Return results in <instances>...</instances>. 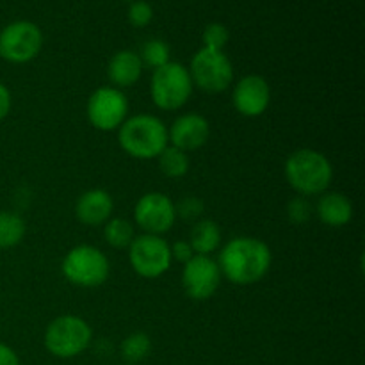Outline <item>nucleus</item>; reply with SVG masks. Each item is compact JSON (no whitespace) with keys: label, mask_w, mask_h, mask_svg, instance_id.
<instances>
[{"label":"nucleus","mask_w":365,"mask_h":365,"mask_svg":"<svg viewBox=\"0 0 365 365\" xmlns=\"http://www.w3.org/2000/svg\"><path fill=\"white\" fill-rule=\"evenodd\" d=\"M273 255L269 246L257 237H234L221 248L217 266L221 274L235 285H252L269 271Z\"/></svg>","instance_id":"nucleus-1"},{"label":"nucleus","mask_w":365,"mask_h":365,"mask_svg":"<svg viewBox=\"0 0 365 365\" xmlns=\"http://www.w3.org/2000/svg\"><path fill=\"white\" fill-rule=\"evenodd\" d=\"M285 178L299 196H319L334 180V168L324 153L312 148L296 150L285 160Z\"/></svg>","instance_id":"nucleus-2"},{"label":"nucleus","mask_w":365,"mask_h":365,"mask_svg":"<svg viewBox=\"0 0 365 365\" xmlns=\"http://www.w3.org/2000/svg\"><path fill=\"white\" fill-rule=\"evenodd\" d=\"M118 141L125 153L139 160L157 159L170 145L168 127L153 114H135L118 128Z\"/></svg>","instance_id":"nucleus-3"},{"label":"nucleus","mask_w":365,"mask_h":365,"mask_svg":"<svg viewBox=\"0 0 365 365\" xmlns=\"http://www.w3.org/2000/svg\"><path fill=\"white\" fill-rule=\"evenodd\" d=\"M93 341V330L82 317L66 314L59 316L45 330V348L56 359H75L89 348Z\"/></svg>","instance_id":"nucleus-4"},{"label":"nucleus","mask_w":365,"mask_h":365,"mask_svg":"<svg viewBox=\"0 0 365 365\" xmlns=\"http://www.w3.org/2000/svg\"><path fill=\"white\" fill-rule=\"evenodd\" d=\"M64 278L82 289L100 287L110 274V264L106 253L91 245H78L71 248L63 259Z\"/></svg>","instance_id":"nucleus-5"},{"label":"nucleus","mask_w":365,"mask_h":365,"mask_svg":"<svg viewBox=\"0 0 365 365\" xmlns=\"http://www.w3.org/2000/svg\"><path fill=\"white\" fill-rule=\"evenodd\" d=\"M191 73L187 68L180 63H168L164 66L153 70L150 93L152 100L159 109L163 110H178L189 102L192 95Z\"/></svg>","instance_id":"nucleus-6"},{"label":"nucleus","mask_w":365,"mask_h":365,"mask_svg":"<svg viewBox=\"0 0 365 365\" xmlns=\"http://www.w3.org/2000/svg\"><path fill=\"white\" fill-rule=\"evenodd\" d=\"M192 84L205 93H221L234 82V66L223 50L200 48L187 68Z\"/></svg>","instance_id":"nucleus-7"},{"label":"nucleus","mask_w":365,"mask_h":365,"mask_svg":"<svg viewBox=\"0 0 365 365\" xmlns=\"http://www.w3.org/2000/svg\"><path fill=\"white\" fill-rule=\"evenodd\" d=\"M128 260L139 277L159 278L171 267V248L163 235H135L128 246Z\"/></svg>","instance_id":"nucleus-8"},{"label":"nucleus","mask_w":365,"mask_h":365,"mask_svg":"<svg viewBox=\"0 0 365 365\" xmlns=\"http://www.w3.org/2000/svg\"><path fill=\"white\" fill-rule=\"evenodd\" d=\"M86 113L96 130H118L128 118L127 95L114 86H102L91 93Z\"/></svg>","instance_id":"nucleus-9"},{"label":"nucleus","mask_w":365,"mask_h":365,"mask_svg":"<svg viewBox=\"0 0 365 365\" xmlns=\"http://www.w3.org/2000/svg\"><path fill=\"white\" fill-rule=\"evenodd\" d=\"M41 29L32 21H13L0 32V57L7 63H29L41 52Z\"/></svg>","instance_id":"nucleus-10"},{"label":"nucleus","mask_w":365,"mask_h":365,"mask_svg":"<svg viewBox=\"0 0 365 365\" xmlns=\"http://www.w3.org/2000/svg\"><path fill=\"white\" fill-rule=\"evenodd\" d=\"M134 221L145 234H166L177 221L173 200L164 192H146L135 203Z\"/></svg>","instance_id":"nucleus-11"},{"label":"nucleus","mask_w":365,"mask_h":365,"mask_svg":"<svg viewBox=\"0 0 365 365\" xmlns=\"http://www.w3.org/2000/svg\"><path fill=\"white\" fill-rule=\"evenodd\" d=\"M221 274L217 260L207 255H195L182 269V287L185 294L195 302H207L217 292L221 285Z\"/></svg>","instance_id":"nucleus-12"},{"label":"nucleus","mask_w":365,"mask_h":365,"mask_svg":"<svg viewBox=\"0 0 365 365\" xmlns=\"http://www.w3.org/2000/svg\"><path fill=\"white\" fill-rule=\"evenodd\" d=\"M232 103L241 116L259 118L271 103V88L260 75H246L235 84Z\"/></svg>","instance_id":"nucleus-13"},{"label":"nucleus","mask_w":365,"mask_h":365,"mask_svg":"<svg viewBox=\"0 0 365 365\" xmlns=\"http://www.w3.org/2000/svg\"><path fill=\"white\" fill-rule=\"evenodd\" d=\"M210 123L205 116L198 113H187L178 116L168 128V139L170 145L182 152H192L198 150L209 141Z\"/></svg>","instance_id":"nucleus-14"},{"label":"nucleus","mask_w":365,"mask_h":365,"mask_svg":"<svg viewBox=\"0 0 365 365\" xmlns=\"http://www.w3.org/2000/svg\"><path fill=\"white\" fill-rule=\"evenodd\" d=\"M114 200L103 189H89L75 203V217L86 227H100L110 220Z\"/></svg>","instance_id":"nucleus-15"},{"label":"nucleus","mask_w":365,"mask_h":365,"mask_svg":"<svg viewBox=\"0 0 365 365\" xmlns=\"http://www.w3.org/2000/svg\"><path fill=\"white\" fill-rule=\"evenodd\" d=\"M143 63L139 59V53L134 50H120L110 57L107 64V77L113 82L114 88L121 89L132 88L138 84L143 75Z\"/></svg>","instance_id":"nucleus-16"},{"label":"nucleus","mask_w":365,"mask_h":365,"mask_svg":"<svg viewBox=\"0 0 365 365\" xmlns=\"http://www.w3.org/2000/svg\"><path fill=\"white\" fill-rule=\"evenodd\" d=\"M316 214L327 227L342 228L353 220V203L342 192H323L317 200Z\"/></svg>","instance_id":"nucleus-17"},{"label":"nucleus","mask_w":365,"mask_h":365,"mask_svg":"<svg viewBox=\"0 0 365 365\" xmlns=\"http://www.w3.org/2000/svg\"><path fill=\"white\" fill-rule=\"evenodd\" d=\"M187 241L195 255L210 257L221 246L220 225L212 220L196 221L195 227L191 228V235H189Z\"/></svg>","instance_id":"nucleus-18"},{"label":"nucleus","mask_w":365,"mask_h":365,"mask_svg":"<svg viewBox=\"0 0 365 365\" xmlns=\"http://www.w3.org/2000/svg\"><path fill=\"white\" fill-rule=\"evenodd\" d=\"M27 232L25 220L16 212H0V250H9L20 245Z\"/></svg>","instance_id":"nucleus-19"},{"label":"nucleus","mask_w":365,"mask_h":365,"mask_svg":"<svg viewBox=\"0 0 365 365\" xmlns=\"http://www.w3.org/2000/svg\"><path fill=\"white\" fill-rule=\"evenodd\" d=\"M103 237H106L107 245L113 246V248H128L135 237V228L128 220H123V217H110L103 225Z\"/></svg>","instance_id":"nucleus-20"},{"label":"nucleus","mask_w":365,"mask_h":365,"mask_svg":"<svg viewBox=\"0 0 365 365\" xmlns=\"http://www.w3.org/2000/svg\"><path fill=\"white\" fill-rule=\"evenodd\" d=\"M120 351L128 365H138L152 353V339L145 331H134L123 339Z\"/></svg>","instance_id":"nucleus-21"},{"label":"nucleus","mask_w":365,"mask_h":365,"mask_svg":"<svg viewBox=\"0 0 365 365\" xmlns=\"http://www.w3.org/2000/svg\"><path fill=\"white\" fill-rule=\"evenodd\" d=\"M157 160H159V170L163 171V175H166L168 178H180L184 177V175H187L189 171L187 153L175 148V146L171 145H168L166 148L160 152Z\"/></svg>","instance_id":"nucleus-22"},{"label":"nucleus","mask_w":365,"mask_h":365,"mask_svg":"<svg viewBox=\"0 0 365 365\" xmlns=\"http://www.w3.org/2000/svg\"><path fill=\"white\" fill-rule=\"evenodd\" d=\"M139 59H141L143 66L157 70V68L170 63V46H168V43L163 41V39H148V41L141 46Z\"/></svg>","instance_id":"nucleus-23"},{"label":"nucleus","mask_w":365,"mask_h":365,"mask_svg":"<svg viewBox=\"0 0 365 365\" xmlns=\"http://www.w3.org/2000/svg\"><path fill=\"white\" fill-rule=\"evenodd\" d=\"M312 203L305 196H296L287 203V220L292 225H298V227L305 225L312 217Z\"/></svg>","instance_id":"nucleus-24"},{"label":"nucleus","mask_w":365,"mask_h":365,"mask_svg":"<svg viewBox=\"0 0 365 365\" xmlns=\"http://www.w3.org/2000/svg\"><path fill=\"white\" fill-rule=\"evenodd\" d=\"M228 39H230V32H228V29L223 24H209L203 29L202 41L205 48L223 50Z\"/></svg>","instance_id":"nucleus-25"},{"label":"nucleus","mask_w":365,"mask_h":365,"mask_svg":"<svg viewBox=\"0 0 365 365\" xmlns=\"http://www.w3.org/2000/svg\"><path fill=\"white\" fill-rule=\"evenodd\" d=\"M175 210H177V217H182L184 221H198L205 210V203L198 196H185L175 205Z\"/></svg>","instance_id":"nucleus-26"},{"label":"nucleus","mask_w":365,"mask_h":365,"mask_svg":"<svg viewBox=\"0 0 365 365\" xmlns=\"http://www.w3.org/2000/svg\"><path fill=\"white\" fill-rule=\"evenodd\" d=\"M153 18V9L148 2L145 0H134L128 7V21H130L134 27H146V25L152 21Z\"/></svg>","instance_id":"nucleus-27"},{"label":"nucleus","mask_w":365,"mask_h":365,"mask_svg":"<svg viewBox=\"0 0 365 365\" xmlns=\"http://www.w3.org/2000/svg\"><path fill=\"white\" fill-rule=\"evenodd\" d=\"M170 248H171V259H173L175 262L185 264L195 257V252H192L189 241H177L173 246H170Z\"/></svg>","instance_id":"nucleus-28"},{"label":"nucleus","mask_w":365,"mask_h":365,"mask_svg":"<svg viewBox=\"0 0 365 365\" xmlns=\"http://www.w3.org/2000/svg\"><path fill=\"white\" fill-rule=\"evenodd\" d=\"M0 365H20L16 351L4 342H0Z\"/></svg>","instance_id":"nucleus-29"},{"label":"nucleus","mask_w":365,"mask_h":365,"mask_svg":"<svg viewBox=\"0 0 365 365\" xmlns=\"http://www.w3.org/2000/svg\"><path fill=\"white\" fill-rule=\"evenodd\" d=\"M11 103H13V100H11V91L0 82V121H2L4 118H7V114L11 113Z\"/></svg>","instance_id":"nucleus-30"},{"label":"nucleus","mask_w":365,"mask_h":365,"mask_svg":"<svg viewBox=\"0 0 365 365\" xmlns=\"http://www.w3.org/2000/svg\"><path fill=\"white\" fill-rule=\"evenodd\" d=\"M138 365H139V364H138Z\"/></svg>","instance_id":"nucleus-31"}]
</instances>
